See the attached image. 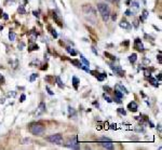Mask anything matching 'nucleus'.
Wrapping results in <instances>:
<instances>
[{"label":"nucleus","mask_w":162,"mask_h":150,"mask_svg":"<svg viewBox=\"0 0 162 150\" xmlns=\"http://www.w3.org/2000/svg\"><path fill=\"white\" fill-rule=\"evenodd\" d=\"M107 1H110V2H113V0H107Z\"/></svg>","instance_id":"obj_44"},{"label":"nucleus","mask_w":162,"mask_h":150,"mask_svg":"<svg viewBox=\"0 0 162 150\" xmlns=\"http://www.w3.org/2000/svg\"><path fill=\"white\" fill-rule=\"evenodd\" d=\"M80 59H81V61H82V62H83V63L86 65V66H89V61H86V59H84L82 55H80Z\"/></svg>","instance_id":"obj_26"},{"label":"nucleus","mask_w":162,"mask_h":150,"mask_svg":"<svg viewBox=\"0 0 162 150\" xmlns=\"http://www.w3.org/2000/svg\"><path fill=\"white\" fill-rule=\"evenodd\" d=\"M72 83H74L75 89L77 90V89H78V84H79V79H78L77 77H72Z\"/></svg>","instance_id":"obj_14"},{"label":"nucleus","mask_w":162,"mask_h":150,"mask_svg":"<svg viewBox=\"0 0 162 150\" xmlns=\"http://www.w3.org/2000/svg\"><path fill=\"white\" fill-rule=\"evenodd\" d=\"M149 81L152 83V86H159V82H158L156 79H153L152 77H150V76H149Z\"/></svg>","instance_id":"obj_15"},{"label":"nucleus","mask_w":162,"mask_h":150,"mask_svg":"<svg viewBox=\"0 0 162 150\" xmlns=\"http://www.w3.org/2000/svg\"><path fill=\"white\" fill-rule=\"evenodd\" d=\"M136 59H137V55H136V53L131 54V55L129 56V61L131 62V63H135V62H136Z\"/></svg>","instance_id":"obj_12"},{"label":"nucleus","mask_w":162,"mask_h":150,"mask_svg":"<svg viewBox=\"0 0 162 150\" xmlns=\"http://www.w3.org/2000/svg\"><path fill=\"white\" fill-rule=\"evenodd\" d=\"M24 47H25V44H24L23 42H21L20 44H18V48H20V50H23V48H24Z\"/></svg>","instance_id":"obj_34"},{"label":"nucleus","mask_w":162,"mask_h":150,"mask_svg":"<svg viewBox=\"0 0 162 150\" xmlns=\"http://www.w3.org/2000/svg\"><path fill=\"white\" fill-rule=\"evenodd\" d=\"M34 15H35V16H38V12H36V11H35V12H34Z\"/></svg>","instance_id":"obj_41"},{"label":"nucleus","mask_w":162,"mask_h":150,"mask_svg":"<svg viewBox=\"0 0 162 150\" xmlns=\"http://www.w3.org/2000/svg\"><path fill=\"white\" fill-rule=\"evenodd\" d=\"M116 90H120V91H121V93H124V94H128V93H129V92H128V90H126V89H125L122 84H120V83L116 86Z\"/></svg>","instance_id":"obj_11"},{"label":"nucleus","mask_w":162,"mask_h":150,"mask_svg":"<svg viewBox=\"0 0 162 150\" xmlns=\"http://www.w3.org/2000/svg\"><path fill=\"white\" fill-rule=\"evenodd\" d=\"M157 79H159V81H161V76H157Z\"/></svg>","instance_id":"obj_40"},{"label":"nucleus","mask_w":162,"mask_h":150,"mask_svg":"<svg viewBox=\"0 0 162 150\" xmlns=\"http://www.w3.org/2000/svg\"><path fill=\"white\" fill-rule=\"evenodd\" d=\"M97 9L99 11L101 15H102L104 22H107L109 20V16H110V10H109V7L105 3H98L97 5Z\"/></svg>","instance_id":"obj_1"},{"label":"nucleus","mask_w":162,"mask_h":150,"mask_svg":"<svg viewBox=\"0 0 162 150\" xmlns=\"http://www.w3.org/2000/svg\"><path fill=\"white\" fill-rule=\"evenodd\" d=\"M104 98H105V99H106V101H107L108 103H111V102H113V99H111L110 97L108 96V95H106V94H104Z\"/></svg>","instance_id":"obj_27"},{"label":"nucleus","mask_w":162,"mask_h":150,"mask_svg":"<svg viewBox=\"0 0 162 150\" xmlns=\"http://www.w3.org/2000/svg\"><path fill=\"white\" fill-rule=\"evenodd\" d=\"M147 16H148V12H147V11H144V12H143V16H142V21H145Z\"/></svg>","instance_id":"obj_23"},{"label":"nucleus","mask_w":162,"mask_h":150,"mask_svg":"<svg viewBox=\"0 0 162 150\" xmlns=\"http://www.w3.org/2000/svg\"><path fill=\"white\" fill-rule=\"evenodd\" d=\"M66 146L69 147V148H72V149H79V148H80L79 144L77 143V137H74L72 139L68 140L67 144H66Z\"/></svg>","instance_id":"obj_5"},{"label":"nucleus","mask_w":162,"mask_h":150,"mask_svg":"<svg viewBox=\"0 0 162 150\" xmlns=\"http://www.w3.org/2000/svg\"><path fill=\"white\" fill-rule=\"evenodd\" d=\"M128 108H129L131 111L135 113V111H137V104L135 102H131L129 105H128Z\"/></svg>","instance_id":"obj_8"},{"label":"nucleus","mask_w":162,"mask_h":150,"mask_svg":"<svg viewBox=\"0 0 162 150\" xmlns=\"http://www.w3.org/2000/svg\"><path fill=\"white\" fill-rule=\"evenodd\" d=\"M132 9L134 11H137L138 9H140V5H138V2H136V1H134V2H132ZM133 10H132V12H133Z\"/></svg>","instance_id":"obj_13"},{"label":"nucleus","mask_w":162,"mask_h":150,"mask_svg":"<svg viewBox=\"0 0 162 150\" xmlns=\"http://www.w3.org/2000/svg\"><path fill=\"white\" fill-rule=\"evenodd\" d=\"M119 25H120V27H121V28H123V29H131V28H132V25L130 24L129 22L123 21V20L121 21V23H120Z\"/></svg>","instance_id":"obj_7"},{"label":"nucleus","mask_w":162,"mask_h":150,"mask_svg":"<svg viewBox=\"0 0 162 150\" xmlns=\"http://www.w3.org/2000/svg\"><path fill=\"white\" fill-rule=\"evenodd\" d=\"M66 50H67V52L71 54L72 56H75V55H77V52H76V51H75V50H74V49H71V48H69V47H68V48H66Z\"/></svg>","instance_id":"obj_18"},{"label":"nucleus","mask_w":162,"mask_h":150,"mask_svg":"<svg viewBox=\"0 0 162 150\" xmlns=\"http://www.w3.org/2000/svg\"><path fill=\"white\" fill-rule=\"evenodd\" d=\"M38 77V75H36V74H32V77H30V79H29V81L30 82H34V81L36 80V78Z\"/></svg>","instance_id":"obj_24"},{"label":"nucleus","mask_w":162,"mask_h":150,"mask_svg":"<svg viewBox=\"0 0 162 150\" xmlns=\"http://www.w3.org/2000/svg\"><path fill=\"white\" fill-rule=\"evenodd\" d=\"M115 102L116 103H118V104H121V98H118V97H115Z\"/></svg>","instance_id":"obj_32"},{"label":"nucleus","mask_w":162,"mask_h":150,"mask_svg":"<svg viewBox=\"0 0 162 150\" xmlns=\"http://www.w3.org/2000/svg\"><path fill=\"white\" fill-rule=\"evenodd\" d=\"M82 11H83V13L86 14V17H90V15L92 16V22L93 23H95L96 22V12L95 10L92 8L91 5H84L82 7Z\"/></svg>","instance_id":"obj_2"},{"label":"nucleus","mask_w":162,"mask_h":150,"mask_svg":"<svg viewBox=\"0 0 162 150\" xmlns=\"http://www.w3.org/2000/svg\"><path fill=\"white\" fill-rule=\"evenodd\" d=\"M56 81H57V84H59V88H61V89H63V88H64V84L62 83V80H61V78H59V77H56Z\"/></svg>","instance_id":"obj_21"},{"label":"nucleus","mask_w":162,"mask_h":150,"mask_svg":"<svg viewBox=\"0 0 162 150\" xmlns=\"http://www.w3.org/2000/svg\"><path fill=\"white\" fill-rule=\"evenodd\" d=\"M18 13H20V14H26V11L24 9V5H20V8H18Z\"/></svg>","instance_id":"obj_20"},{"label":"nucleus","mask_w":162,"mask_h":150,"mask_svg":"<svg viewBox=\"0 0 162 150\" xmlns=\"http://www.w3.org/2000/svg\"><path fill=\"white\" fill-rule=\"evenodd\" d=\"M2 28H3V27H2V26H0V30H1V29H2Z\"/></svg>","instance_id":"obj_45"},{"label":"nucleus","mask_w":162,"mask_h":150,"mask_svg":"<svg viewBox=\"0 0 162 150\" xmlns=\"http://www.w3.org/2000/svg\"><path fill=\"white\" fill-rule=\"evenodd\" d=\"M71 63L74 65H76V67H78V68H81V67H82V65H81L78 61H71Z\"/></svg>","instance_id":"obj_22"},{"label":"nucleus","mask_w":162,"mask_h":150,"mask_svg":"<svg viewBox=\"0 0 162 150\" xmlns=\"http://www.w3.org/2000/svg\"><path fill=\"white\" fill-rule=\"evenodd\" d=\"M104 90H105V91H106V90H107V91H111V89H110L109 86H104Z\"/></svg>","instance_id":"obj_37"},{"label":"nucleus","mask_w":162,"mask_h":150,"mask_svg":"<svg viewBox=\"0 0 162 150\" xmlns=\"http://www.w3.org/2000/svg\"><path fill=\"white\" fill-rule=\"evenodd\" d=\"M96 78H97V80L98 81H103L105 78H106V74H101V75H98V74H97Z\"/></svg>","instance_id":"obj_16"},{"label":"nucleus","mask_w":162,"mask_h":150,"mask_svg":"<svg viewBox=\"0 0 162 150\" xmlns=\"http://www.w3.org/2000/svg\"><path fill=\"white\" fill-rule=\"evenodd\" d=\"M29 131L34 135H41L44 132V126L39 123H32L29 126Z\"/></svg>","instance_id":"obj_3"},{"label":"nucleus","mask_w":162,"mask_h":150,"mask_svg":"<svg viewBox=\"0 0 162 150\" xmlns=\"http://www.w3.org/2000/svg\"><path fill=\"white\" fill-rule=\"evenodd\" d=\"M3 18H5V20H8V18H9V16L7 15V14H3Z\"/></svg>","instance_id":"obj_39"},{"label":"nucleus","mask_w":162,"mask_h":150,"mask_svg":"<svg viewBox=\"0 0 162 150\" xmlns=\"http://www.w3.org/2000/svg\"><path fill=\"white\" fill-rule=\"evenodd\" d=\"M134 48L136 50H138V51H144V45H143V43L140 41V39H135V44H134Z\"/></svg>","instance_id":"obj_6"},{"label":"nucleus","mask_w":162,"mask_h":150,"mask_svg":"<svg viewBox=\"0 0 162 150\" xmlns=\"http://www.w3.org/2000/svg\"><path fill=\"white\" fill-rule=\"evenodd\" d=\"M111 129H116V125H115V124H111Z\"/></svg>","instance_id":"obj_43"},{"label":"nucleus","mask_w":162,"mask_h":150,"mask_svg":"<svg viewBox=\"0 0 162 150\" xmlns=\"http://www.w3.org/2000/svg\"><path fill=\"white\" fill-rule=\"evenodd\" d=\"M47 91L49 92V94H50V95H53V92L50 90V88H49V86H47Z\"/></svg>","instance_id":"obj_35"},{"label":"nucleus","mask_w":162,"mask_h":150,"mask_svg":"<svg viewBox=\"0 0 162 150\" xmlns=\"http://www.w3.org/2000/svg\"><path fill=\"white\" fill-rule=\"evenodd\" d=\"M47 139H48L50 143L56 144V145H62V143H63V137H62V135L61 134L51 135V136L47 137Z\"/></svg>","instance_id":"obj_4"},{"label":"nucleus","mask_w":162,"mask_h":150,"mask_svg":"<svg viewBox=\"0 0 162 150\" xmlns=\"http://www.w3.org/2000/svg\"><path fill=\"white\" fill-rule=\"evenodd\" d=\"M48 28H49V30L51 32V34H52V36H53L54 38H57V32H55V30H54V29L51 26H48Z\"/></svg>","instance_id":"obj_17"},{"label":"nucleus","mask_w":162,"mask_h":150,"mask_svg":"<svg viewBox=\"0 0 162 150\" xmlns=\"http://www.w3.org/2000/svg\"><path fill=\"white\" fill-rule=\"evenodd\" d=\"M9 38H10L11 41H14L15 40V34H14V32H9Z\"/></svg>","instance_id":"obj_19"},{"label":"nucleus","mask_w":162,"mask_h":150,"mask_svg":"<svg viewBox=\"0 0 162 150\" xmlns=\"http://www.w3.org/2000/svg\"><path fill=\"white\" fill-rule=\"evenodd\" d=\"M45 110H47L45 104H44V103H40V105H39V107H38V114L45 113Z\"/></svg>","instance_id":"obj_9"},{"label":"nucleus","mask_w":162,"mask_h":150,"mask_svg":"<svg viewBox=\"0 0 162 150\" xmlns=\"http://www.w3.org/2000/svg\"><path fill=\"white\" fill-rule=\"evenodd\" d=\"M3 82H5V78L0 75V84H3Z\"/></svg>","instance_id":"obj_33"},{"label":"nucleus","mask_w":162,"mask_h":150,"mask_svg":"<svg viewBox=\"0 0 162 150\" xmlns=\"http://www.w3.org/2000/svg\"><path fill=\"white\" fill-rule=\"evenodd\" d=\"M105 55H106V56H108V57H109V59H113V61H115V59H116V57H115L113 55H111V54H109V53H108V52H105Z\"/></svg>","instance_id":"obj_25"},{"label":"nucleus","mask_w":162,"mask_h":150,"mask_svg":"<svg viewBox=\"0 0 162 150\" xmlns=\"http://www.w3.org/2000/svg\"><path fill=\"white\" fill-rule=\"evenodd\" d=\"M25 98H26V96L23 94V95L21 96V102H24V101H25Z\"/></svg>","instance_id":"obj_36"},{"label":"nucleus","mask_w":162,"mask_h":150,"mask_svg":"<svg viewBox=\"0 0 162 150\" xmlns=\"http://www.w3.org/2000/svg\"><path fill=\"white\" fill-rule=\"evenodd\" d=\"M29 50H38V49H39V47H38L37 44H34V45H30V47H29Z\"/></svg>","instance_id":"obj_29"},{"label":"nucleus","mask_w":162,"mask_h":150,"mask_svg":"<svg viewBox=\"0 0 162 150\" xmlns=\"http://www.w3.org/2000/svg\"><path fill=\"white\" fill-rule=\"evenodd\" d=\"M116 18H117V15H116V14H115V15H113V20H116Z\"/></svg>","instance_id":"obj_42"},{"label":"nucleus","mask_w":162,"mask_h":150,"mask_svg":"<svg viewBox=\"0 0 162 150\" xmlns=\"http://www.w3.org/2000/svg\"><path fill=\"white\" fill-rule=\"evenodd\" d=\"M92 51H93V52H94V53H95V54H97L96 50H95V48H94V47H92Z\"/></svg>","instance_id":"obj_38"},{"label":"nucleus","mask_w":162,"mask_h":150,"mask_svg":"<svg viewBox=\"0 0 162 150\" xmlns=\"http://www.w3.org/2000/svg\"><path fill=\"white\" fill-rule=\"evenodd\" d=\"M118 113H121V114H123V116H125V114H126L125 110H123L122 108H119V109H118Z\"/></svg>","instance_id":"obj_28"},{"label":"nucleus","mask_w":162,"mask_h":150,"mask_svg":"<svg viewBox=\"0 0 162 150\" xmlns=\"http://www.w3.org/2000/svg\"><path fill=\"white\" fill-rule=\"evenodd\" d=\"M99 140H101V141H109V138H107V137H101V138H99Z\"/></svg>","instance_id":"obj_31"},{"label":"nucleus","mask_w":162,"mask_h":150,"mask_svg":"<svg viewBox=\"0 0 162 150\" xmlns=\"http://www.w3.org/2000/svg\"><path fill=\"white\" fill-rule=\"evenodd\" d=\"M125 15H128V16L133 15V12H132L131 10H126V11H125Z\"/></svg>","instance_id":"obj_30"},{"label":"nucleus","mask_w":162,"mask_h":150,"mask_svg":"<svg viewBox=\"0 0 162 150\" xmlns=\"http://www.w3.org/2000/svg\"><path fill=\"white\" fill-rule=\"evenodd\" d=\"M102 146L104 148H106V149H113V144L111 143V140H109V141H104L102 144Z\"/></svg>","instance_id":"obj_10"}]
</instances>
